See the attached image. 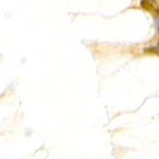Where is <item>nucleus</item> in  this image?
Returning a JSON list of instances; mask_svg holds the SVG:
<instances>
[{"label":"nucleus","instance_id":"2","mask_svg":"<svg viewBox=\"0 0 159 159\" xmlns=\"http://www.w3.org/2000/svg\"><path fill=\"white\" fill-rule=\"evenodd\" d=\"M158 48H159V42H158Z\"/></svg>","mask_w":159,"mask_h":159},{"label":"nucleus","instance_id":"1","mask_svg":"<svg viewBox=\"0 0 159 159\" xmlns=\"http://www.w3.org/2000/svg\"><path fill=\"white\" fill-rule=\"evenodd\" d=\"M156 28H157V31H158V34H159V20L156 19Z\"/></svg>","mask_w":159,"mask_h":159}]
</instances>
